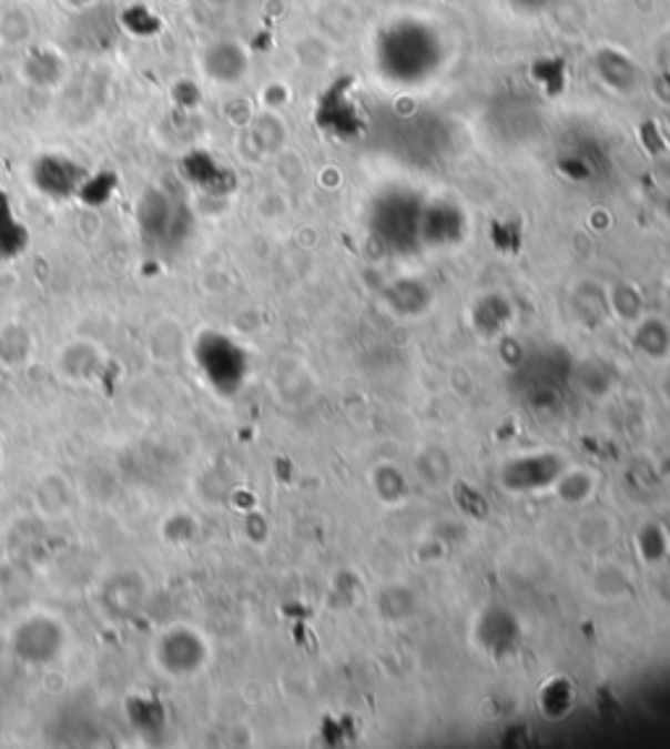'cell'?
<instances>
[{
	"label": "cell",
	"mask_w": 670,
	"mask_h": 749,
	"mask_svg": "<svg viewBox=\"0 0 670 749\" xmlns=\"http://www.w3.org/2000/svg\"><path fill=\"white\" fill-rule=\"evenodd\" d=\"M179 215L181 208L173 194L163 192V189H152V192L144 194L140 205V223L144 236L155 239V242H165L168 236L176 234Z\"/></svg>",
	"instance_id": "cell-1"
},
{
	"label": "cell",
	"mask_w": 670,
	"mask_h": 749,
	"mask_svg": "<svg viewBox=\"0 0 670 749\" xmlns=\"http://www.w3.org/2000/svg\"><path fill=\"white\" fill-rule=\"evenodd\" d=\"M82 176L84 173L74 160L63 155H45L38 160V165H34V181H38V186L45 189L48 194H53V198H69L71 192H77Z\"/></svg>",
	"instance_id": "cell-2"
},
{
	"label": "cell",
	"mask_w": 670,
	"mask_h": 749,
	"mask_svg": "<svg viewBox=\"0 0 670 749\" xmlns=\"http://www.w3.org/2000/svg\"><path fill=\"white\" fill-rule=\"evenodd\" d=\"M202 67L207 77H213V82L231 84L244 74V55L236 45H213L202 58Z\"/></svg>",
	"instance_id": "cell-3"
}]
</instances>
